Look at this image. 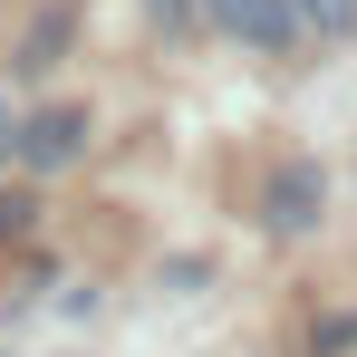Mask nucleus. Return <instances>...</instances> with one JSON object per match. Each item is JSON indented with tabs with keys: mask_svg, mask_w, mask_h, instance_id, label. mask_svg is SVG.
<instances>
[{
	"mask_svg": "<svg viewBox=\"0 0 357 357\" xmlns=\"http://www.w3.org/2000/svg\"><path fill=\"white\" fill-rule=\"evenodd\" d=\"M0 155H10V107H0Z\"/></svg>",
	"mask_w": 357,
	"mask_h": 357,
	"instance_id": "nucleus-5",
	"label": "nucleus"
},
{
	"mask_svg": "<svg viewBox=\"0 0 357 357\" xmlns=\"http://www.w3.org/2000/svg\"><path fill=\"white\" fill-rule=\"evenodd\" d=\"M290 10L319 29V39H348V29H357V0H290Z\"/></svg>",
	"mask_w": 357,
	"mask_h": 357,
	"instance_id": "nucleus-4",
	"label": "nucleus"
},
{
	"mask_svg": "<svg viewBox=\"0 0 357 357\" xmlns=\"http://www.w3.org/2000/svg\"><path fill=\"white\" fill-rule=\"evenodd\" d=\"M319 222V165H280L271 174V232H309Z\"/></svg>",
	"mask_w": 357,
	"mask_h": 357,
	"instance_id": "nucleus-3",
	"label": "nucleus"
},
{
	"mask_svg": "<svg viewBox=\"0 0 357 357\" xmlns=\"http://www.w3.org/2000/svg\"><path fill=\"white\" fill-rule=\"evenodd\" d=\"M77 145H87V107H39L29 126H10V155H20L29 174H59V165H77Z\"/></svg>",
	"mask_w": 357,
	"mask_h": 357,
	"instance_id": "nucleus-1",
	"label": "nucleus"
},
{
	"mask_svg": "<svg viewBox=\"0 0 357 357\" xmlns=\"http://www.w3.org/2000/svg\"><path fill=\"white\" fill-rule=\"evenodd\" d=\"M203 20H222L241 49H290V29H299L290 0H203Z\"/></svg>",
	"mask_w": 357,
	"mask_h": 357,
	"instance_id": "nucleus-2",
	"label": "nucleus"
},
{
	"mask_svg": "<svg viewBox=\"0 0 357 357\" xmlns=\"http://www.w3.org/2000/svg\"><path fill=\"white\" fill-rule=\"evenodd\" d=\"M155 10H165V20H183V0H155Z\"/></svg>",
	"mask_w": 357,
	"mask_h": 357,
	"instance_id": "nucleus-6",
	"label": "nucleus"
}]
</instances>
